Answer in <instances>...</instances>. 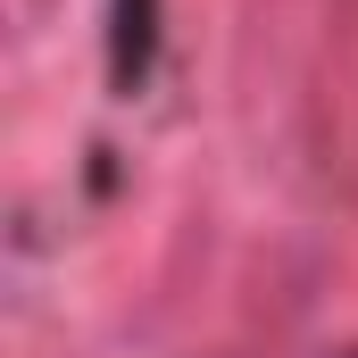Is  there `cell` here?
Here are the masks:
<instances>
[{
    "mask_svg": "<svg viewBox=\"0 0 358 358\" xmlns=\"http://www.w3.org/2000/svg\"><path fill=\"white\" fill-rule=\"evenodd\" d=\"M350 358H358V350H350Z\"/></svg>",
    "mask_w": 358,
    "mask_h": 358,
    "instance_id": "1",
    "label": "cell"
}]
</instances>
